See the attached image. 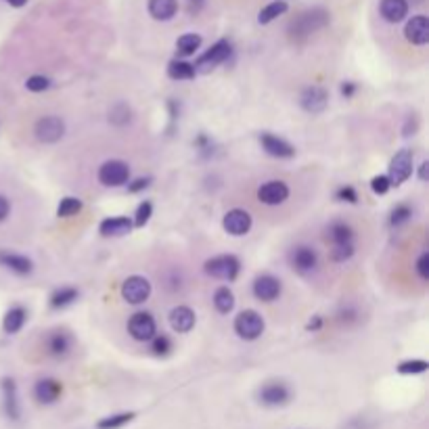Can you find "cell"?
<instances>
[{
	"mask_svg": "<svg viewBox=\"0 0 429 429\" xmlns=\"http://www.w3.org/2000/svg\"><path fill=\"white\" fill-rule=\"evenodd\" d=\"M329 21H331V17H329V13H327L323 7L308 9V11L300 13V15L289 23V36H292L294 40H304V38H308L310 34L323 30Z\"/></svg>",
	"mask_w": 429,
	"mask_h": 429,
	"instance_id": "cell-1",
	"label": "cell"
},
{
	"mask_svg": "<svg viewBox=\"0 0 429 429\" xmlns=\"http://www.w3.org/2000/svg\"><path fill=\"white\" fill-rule=\"evenodd\" d=\"M231 55H233V46H231V42H229V40H218L209 50H205V53L197 59V63L193 65V67H195V74H207V71H211L213 67H218V65H222L225 61H229Z\"/></svg>",
	"mask_w": 429,
	"mask_h": 429,
	"instance_id": "cell-2",
	"label": "cell"
},
{
	"mask_svg": "<svg viewBox=\"0 0 429 429\" xmlns=\"http://www.w3.org/2000/svg\"><path fill=\"white\" fill-rule=\"evenodd\" d=\"M151 296V283L149 278L140 276V274H132L128 276L124 283H122V298L132 304V306H138L142 302H147Z\"/></svg>",
	"mask_w": 429,
	"mask_h": 429,
	"instance_id": "cell-3",
	"label": "cell"
},
{
	"mask_svg": "<svg viewBox=\"0 0 429 429\" xmlns=\"http://www.w3.org/2000/svg\"><path fill=\"white\" fill-rule=\"evenodd\" d=\"M241 270V262L239 258L227 254V256H216L209 258L205 262V272L213 278H222V280H235L237 274Z\"/></svg>",
	"mask_w": 429,
	"mask_h": 429,
	"instance_id": "cell-4",
	"label": "cell"
},
{
	"mask_svg": "<svg viewBox=\"0 0 429 429\" xmlns=\"http://www.w3.org/2000/svg\"><path fill=\"white\" fill-rule=\"evenodd\" d=\"M235 333L245 339V341H254L264 333V318L260 312L256 310H243L237 314L235 318Z\"/></svg>",
	"mask_w": 429,
	"mask_h": 429,
	"instance_id": "cell-5",
	"label": "cell"
},
{
	"mask_svg": "<svg viewBox=\"0 0 429 429\" xmlns=\"http://www.w3.org/2000/svg\"><path fill=\"white\" fill-rule=\"evenodd\" d=\"M412 160H414L412 149H400L392 158V162H390V174H388L392 187H400L402 182H406L410 178V174H412Z\"/></svg>",
	"mask_w": 429,
	"mask_h": 429,
	"instance_id": "cell-6",
	"label": "cell"
},
{
	"mask_svg": "<svg viewBox=\"0 0 429 429\" xmlns=\"http://www.w3.org/2000/svg\"><path fill=\"white\" fill-rule=\"evenodd\" d=\"M130 178V168L122 160H109L99 168V182L105 187H122Z\"/></svg>",
	"mask_w": 429,
	"mask_h": 429,
	"instance_id": "cell-7",
	"label": "cell"
},
{
	"mask_svg": "<svg viewBox=\"0 0 429 429\" xmlns=\"http://www.w3.org/2000/svg\"><path fill=\"white\" fill-rule=\"evenodd\" d=\"M128 333L136 341H151L158 335V325L155 318L149 312H136L128 321Z\"/></svg>",
	"mask_w": 429,
	"mask_h": 429,
	"instance_id": "cell-8",
	"label": "cell"
},
{
	"mask_svg": "<svg viewBox=\"0 0 429 429\" xmlns=\"http://www.w3.org/2000/svg\"><path fill=\"white\" fill-rule=\"evenodd\" d=\"M222 227H225V231H227L229 235H233V237H243V235H247L249 229H251V216H249V211L239 209V207L229 209V211L225 213Z\"/></svg>",
	"mask_w": 429,
	"mask_h": 429,
	"instance_id": "cell-9",
	"label": "cell"
},
{
	"mask_svg": "<svg viewBox=\"0 0 429 429\" xmlns=\"http://www.w3.org/2000/svg\"><path fill=\"white\" fill-rule=\"evenodd\" d=\"M34 132H36V138L40 142H57L65 134V124L57 115H46V117L36 122Z\"/></svg>",
	"mask_w": 429,
	"mask_h": 429,
	"instance_id": "cell-10",
	"label": "cell"
},
{
	"mask_svg": "<svg viewBox=\"0 0 429 429\" xmlns=\"http://www.w3.org/2000/svg\"><path fill=\"white\" fill-rule=\"evenodd\" d=\"M258 199L264 205H280L289 199V187L283 180H268L258 189Z\"/></svg>",
	"mask_w": 429,
	"mask_h": 429,
	"instance_id": "cell-11",
	"label": "cell"
},
{
	"mask_svg": "<svg viewBox=\"0 0 429 429\" xmlns=\"http://www.w3.org/2000/svg\"><path fill=\"white\" fill-rule=\"evenodd\" d=\"M258 398L264 406H283V404L289 402L292 392H289L287 385L280 383V381H270V383L262 385Z\"/></svg>",
	"mask_w": 429,
	"mask_h": 429,
	"instance_id": "cell-12",
	"label": "cell"
},
{
	"mask_svg": "<svg viewBox=\"0 0 429 429\" xmlns=\"http://www.w3.org/2000/svg\"><path fill=\"white\" fill-rule=\"evenodd\" d=\"M260 145H262V149H264L268 155L278 158V160H289V158L296 155L294 145H289V142L285 140V138H278V136L268 134V132H264V134L260 136Z\"/></svg>",
	"mask_w": 429,
	"mask_h": 429,
	"instance_id": "cell-13",
	"label": "cell"
},
{
	"mask_svg": "<svg viewBox=\"0 0 429 429\" xmlns=\"http://www.w3.org/2000/svg\"><path fill=\"white\" fill-rule=\"evenodd\" d=\"M327 103H329V95L321 86H308L300 95V105L308 113H323L327 109Z\"/></svg>",
	"mask_w": 429,
	"mask_h": 429,
	"instance_id": "cell-14",
	"label": "cell"
},
{
	"mask_svg": "<svg viewBox=\"0 0 429 429\" xmlns=\"http://www.w3.org/2000/svg\"><path fill=\"white\" fill-rule=\"evenodd\" d=\"M280 280L272 274H260L254 280V296L260 302H274L280 296Z\"/></svg>",
	"mask_w": 429,
	"mask_h": 429,
	"instance_id": "cell-15",
	"label": "cell"
},
{
	"mask_svg": "<svg viewBox=\"0 0 429 429\" xmlns=\"http://www.w3.org/2000/svg\"><path fill=\"white\" fill-rule=\"evenodd\" d=\"M404 36L410 44L423 46L429 42V19L425 15H414L412 19H408L406 28H404Z\"/></svg>",
	"mask_w": 429,
	"mask_h": 429,
	"instance_id": "cell-16",
	"label": "cell"
},
{
	"mask_svg": "<svg viewBox=\"0 0 429 429\" xmlns=\"http://www.w3.org/2000/svg\"><path fill=\"white\" fill-rule=\"evenodd\" d=\"M289 260H292V266H294L298 272H302V274H308V272L316 270V266H318V254H316L312 247H308V245H300V247H296V249L292 251Z\"/></svg>",
	"mask_w": 429,
	"mask_h": 429,
	"instance_id": "cell-17",
	"label": "cell"
},
{
	"mask_svg": "<svg viewBox=\"0 0 429 429\" xmlns=\"http://www.w3.org/2000/svg\"><path fill=\"white\" fill-rule=\"evenodd\" d=\"M63 394V385L57 379H40L34 388V396L40 404H53L61 398Z\"/></svg>",
	"mask_w": 429,
	"mask_h": 429,
	"instance_id": "cell-18",
	"label": "cell"
},
{
	"mask_svg": "<svg viewBox=\"0 0 429 429\" xmlns=\"http://www.w3.org/2000/svg\"><path fill=\"white\" fill-rule=\"evenodd\" d=\"M0 266L9 268L11 272L26 276L34 270V264L30 258L21 256V254H13V251H0Z\"/></svg>",
	"mask_w": 429,
	"mask_h": 429,
	"instance_id": "cell-19",
	"label": "cell"
},
{
	"mask_svg": "<svg viewBox=\"0 0 429 429\" xmlns=\"http://www.w3.org/2000/svg\"><path fill=\"white\" fill-rule=\"evenodd\" d=\"M379 13L390 23H400L408 13V0H381Z\"/></svg>",
	"mask_w": 429,
	"mask_h": 429,
	"instance_id": "cell-20",
	"label": "cell"
},
{
	"mask_svg": "<svg viewBox=\"0 0 429 429\" xmlns=\"http://www.w3.org/2000/svg\"><path fill=\"white\" fill-rule=\"evenodd\" d=\"M170 327L176 333H189L195 327V312L189 306H176L170 312Z\"/></svg>",
	"mask_w": 429,
	"mask_h": 429,
	"instance_id": "cell-21",
	"label": "cell"
},
{
	"mask_svg": "<svg viewBox=\"0 0 429 429\" xmlns=\"http://www.w3.org/2000/svg\"><path fill=\"white\" fill-rule=\"evenodd\" d=\"M132 231V220L126 216H115V218H105L99 227V233L103 237H124Z\"/></svg>",
	"mask_w": 429,
	"mask_h": 429,
	"instance_id": "cell-22",
	"label": "cell"
},
{
	"mask_svg": "<svg viewBox=\"0 0 429 429\" xmlns=\"http://www.w3.org/2000/svg\"><path fill=\"white\" fill-rule=\"evenodd\" d=\"M149 13L158 21H170L178 13V0H149Z\"/></svg>",
	"mask_w": 429,
	"mask_h": 429,
	"instance_id": "cell-23",
	"label": "cell"
},
{
	"mask_svg": "<svg viewBox=\"0 0 429 429\" xmlns=\"http://www.w3.org/2000/svg\"><path fill=\"white\" fill-rule=\"evenodd\" d=\"M3 394H5V410H7V417L17 421L21 410H19V400H17V385L13 379H3Z\"/></svg>",
	"mask_w": 429,
	"mask_h": 429,
	"instance_id": "cell-24",
	"label": "cell"
},
{
	"mask_svg": "<svg viewBox=\"0 0 429 429\" xmlns=\"http://www.w3.org/2000/svg\"><path fill=\"white\" fill-rule=\"evenodd\" d=\"M46 347H48V354L57 356V359H61V356H67L69 350H71V335L65 333V331H55V333L48 335Z\"/></svg>",
	"mask_w": 429,
	"mask_h": 429,
	"instance_id": "cell-25",
	"label": "cell"
},
{
	"mask_svg": "<svg viewBox=\"0 0 429 429\" xmlns=\"http://www.w3.org/2000/svg\"><path fill=\"white\" fill-rule=\"evenodd\" d=\"M26 321H28V312H26V308H23V306H13V308L5 314L3 329H5V333H9V335L19 333V331L23 329Z\"/></svg>",
	"mask_w": 429,
	"mask_h": 429,
	"instance_id": "cell-26",
	"label": "cell"
},
{
	"mask_svg": "<svg viewBox=\"0 0 429 429\" xmlns=\"http://www.w3.org/2000/svg\"><path fill=\"white\" fill-rule=\"evenodd\" d=\"M168 76L172 78V80H193L195 78V67H193V63H189V61H180V59H174V61H170V65H168Z\"/></svg>",
	"mask_w": 429,
	"mask_h": 429,
	"instance_id": "cell-27",
	"label": "cell"
},
{
	"mask_svg": "<svg viewBox=\"0 0 429 429\" xmlns=\"http://www.w3.org/2000/svg\"><path fill=\"white\" fill-rule=\"evenodd\" d=\"M329 239L333 245L341 243H354V229L345 222H333L329 227Z\"/></svg>",
	"mask_w": 429,
	"mask_h": 429,
	"instance_id": "cell-28",
	"label": "cell"
},
{
	"mask_svg": "<svg viewBox=\"0 0 429 429\" xmlns=\"http://www.w3.org/2000/svg\"><path fill=\"white\" fill-rule=\"evenodd\" d=\"M285 13H287V3H285V0H274V3L266 5V7L260 11L258 21H260L262 26H266V23H270V21H274V19H278V17H280V15H285Z\"/></svg>",
	"mask_w": 429,
	"mask_h": 429,
	"instance_id": "cell-29",
	"label": "cell"
},
{
	"mask_svg": "<svg viewBox=\"0 0 429 429\" xmlns=\"http://www.w3.org/2000/svg\"><path fill=\"white\" fill-rule=\"evenodd\" d=\"M213 306L220 314H229L235 308V294L229 287H218L216 294H213Z\"/></svg>",
	"mask_w": 429,
	"mask_h": 429,
	"instance_id": "cell-30",
	"label": "cell"
},
{
	"mask_svg": "<svg viewBox=\"0 0 429 429\" xmlns=\"http://www.w3.org/2000/svg\"><path fill=\"white\" fill-rule=\"evenodd\" d=\"M76 300H78V289H74V287H61V289H57L50 296V306L59 310V308H65L69 304H74Z\"/></svg>",
	"mask_w": 429,
	"mask_h": 429,
	"instance_id": "cell-31",
	"label": "cell"
},
{
	"mask_svg": "<svg viewBox=\"0 0 429 429\" xmlns=\"http://www.w3.org/2000/svg\"><path fill=\"white\" fill-rule=\"evenodd\" d=\"M201 46V36L199 34H184L176 40V50L182 57H191L197 53V48Z\"/></svg>",
	"mask_w": 429,
	"mask_h": 429,
	"instance_id": "cell-32",
	"label": "cell"
},
{
	"mask_svg": "<svg viewBox=\"0 0 429 429\" xmlns=\"http://www.w3.org/2000/svg\"><path fill=\"white\" fill-rule=\"evenodd\" d=\"M134 412H117V414H109L105 419H101L97 423V429H122L124 425H128L130 421H134Z\"/></svg>",
	"mask_w": 429,
	"mask_h": 429,
	"instance_id": "cell-33",
	"label": "cell"
},
{
	"mask_svg": "<svg viewBox=\"0 0 429 429\" xmlns=\"http://www.w3.org/2000/svg\"><path fill=\"white\" fill-rule=\"evenodd\" d=\"M80 209H82V201L78 197H63L57 207V216L71 218V216H76V213H80Z\"/></svg>",
	"mask_w": 429,
	"mask_h": 429,
	"instance_id": "cell-34",
	"label": "cell"
},
{
	"mask_svg": "<svg viewBox=\"0 0 429 429\" xmlns=\"http://www.w3.org/2000/svg\"><path fill=\"white\" fill-rule=\"evenodd\" d=\"M153 216V203L151 201H142L138 207H136V213H134V220H132V227H138L142 229Z\"/></svg>",
	"mask_w": 429,
	"mask_h": 429,
	"instance_id": "cell-35",
	"label": "cell"
},
{
	"mask_svg": "<svg viewBox=\"0 0 429 429\" xmlns=\"http://www.w3.org/2000/svg\"><path fill=\"white\" fill-rule=\"evenodd\" d=\"M410 216H412V209H410V205L400 203V205H396V207L392 209L390 225H392V227H402V225H406V222L410 220Z\"/></svg>",
	"mask_w": 429,
	"mask_h": 429,
	"instance_id": "cell-36",
	"label": "cell"
},
{
	"mask_svg": "<svg viewBox=\"0 0 429 429\" xmlns=\"http://www.w3.org/2000/svg\"><path fill=\"white\" fill-rule=\"evenodd\" d=\"M427 361H404L398 365V373L402 375H419V373H425L427 371Z\"/></svg>",
	"mask_w": 429,
	"mask_h": 429,
	"instance_id": "cell-37",
	"label": "cell"
},
{
	"mask_svg": "<svg viewBox=\"0 0 429 429\" xmlns=\"http://www.w3.org/2000/svg\"><path fill=\"white\" fill-rule=\"evenodd\" d=\"M354 256V243H341V245H333L331 249V258L335 262H345Z\"/></svg>",
	"mask_w": 429,
	"mask_h": 429,
	"instance_id": "cell-38",
	"label": "cell"
},
{
	"mask_svg": "<svg viewBox=\"0 0 429 429\" xmlns=\"http://www.w3.org/2000/svg\"><path fill=\"white\" fill-rule=\"evenodd\" d=\"M151 350H153L155 356H166V354H170V350H172V341H170V337H168V335H155V337H153V343H151Z\"/></svg>",
	"mask_w": 429,
	"mask_h": 429,
	"instance_id": "cell-39",
	"label": "cell"
},
{
	"mask_svg": "<svg viewBox=\"0 0 429 429\" xmlns=\"http://www.w3.org/2000/svg\"><path fill=\"white\" fill-rule=\"evenodd\" d=\"M48 86H50V80L46 76H32L26 82V88L32 90V93H44Z\"/></svg>",
	"mask_w": 429,
	"mask_h": 429,
	"instance_id": "cell-40",
	"label": "cell"
},
{
	"mask_svg": "<svg viewBox=\"0 0 429 429\" xmlns=\"http://www.w3.org/2000/svg\"><path fill=\"white\" fill-rule=\"evenodd\" d=\"M371 189H373L375 195H385L392 189V182H390V178L385 174H379V176H375L371 180Z\"/></svg>",
	"mask_w": 429,
	"mask_h": 429,
	"instance_id": "cell-41",
	"label": "cell"
},
{
	"mask_svg": "<svg viewBox=\"0 0 429 429\" xmlns=\"http://www.w3.org/2000/svg\"><path fill=\"white\" fill-rule=\"evenodd\" d=\"M417 272L423 280H429V254L423 251L417 260Z\"/></svg>",
	"mask_w": 429,
	"mask_h": 429,
	"instance_id": "cell-42",
	"label": "cell"
},
{
	"mask_svg": "<svg viewBox=\"0 0 429 429\" xmlns=\"http://www.w3.org/2000/svg\"><path fill=\"white\" fill-rule=\"evenodd\" d=\"M337 199L339 201H347V203H356V201H359V193H356L352 187H341L337 191Z\"/></svg>",
	"mask_w": 429,
	"mask_h": 429,
	"instance_id": "cell-43",
	"label": "cell"
},
{
	"mask_svg": "<svg viewBox=\"0 0 429 429\" xmlns=\"http://www.w3.org/2000/svg\"><path fill=\"white\" fill-rule=\"evenodd\" d=\"M149 182H151V178H136L134 182H128V191H130V193H138V191H142V189H147Z\"/></svg>",
	"mask_w": 429,
	"mask_h": 429,
	"instance_id": "cell-44",
	"label": "cell"
},
{
	"mask_svg": "<svg viewBox=\"0 0 429 429\" xmlns=\"http://www.w3.org/2000/svg\"><path fill=\"white\" fill-rule=\"evenodd\" d=\"M9 211H11V203H9V199H7L5 195H0V222L7 220Z\"/></svg>",
	"mask_w": 429,
	"mask_h": 429,
	"instance_id": "cell-45",
	"label": "cell"
},
{
	"mask_svg": "<svg viewBox=\"0 0 429 429\" xmlns=\"http://www.w3.org/2000/svg\"><path fill=\"white\" fill-rule=\"evenodd\" d=\"M354 93H356V84H354V82H343V84H341V95H343L345 99H352Z\"/></svg>",
	"mask_w": 429,
	"mask_h": 429,
	"instance_id": "cell-46",
	"label": "cell"
},
{
	"mask_svg": "<svg viewBox=\"0 0 429 429\" xmlns=\"http://www.w3.org/2000/svg\"><path fill=\"white\" fill-rule=\"evenodd\" d=\"M321 325H323L321 316H314V321H310V323H308V331H318V329H321Z\"/></svg>",
	"mask_w": 429,
	"mask_h": 429,
	"instance_id": "cell-47",
	"label": "cell"
},
{
	"mask_svg": "<svg viewBox=\"0 0 429 429\" xmlns=\"http://www.w3.org/2000/svg\"><path fill=\"white\" fill-rule=\"evenodd\" d=\"M427 168H429V164H427V162H423V164H421V172H419V178H421L423 182L427 180Z\"/></svg>",
	"mask_w": 429,
	"mask_h": 429,
	"instance_id": "cell-48",
	"label": "cell"
},
{
	"mask_svg": "<svg viewBox=\"0 0 429 429\" xmlns=\"http://www.w3.org/2000/svg\"><path fill=\"white\" fill-rule=\"evenodd\" d=\"M7 3L11 5V7H15V9H19V7H23L28 0H7Z\"/></svg>",
	"mask_w": 429,
	"mask_h": 429,
	"instance_id": "cell-49",
	"label": "cell"
},
{
	"mask_svg": "<svg viewBox=\"0 0 429 429\" xmlns=\"http://www.w3.org/2000/svg\"><path fill=\"white\" fill-rule=\"evenodd\" d=\"M193 3H201V0H193Z\"/></svg>",
	"mask_w": 429,
	"mask_h": 429,
	"instance_id": "cell-50",
	"label": "cell"
}]
</instances>
